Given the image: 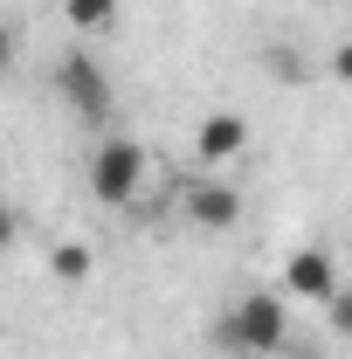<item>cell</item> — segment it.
<instances>
[{
  "instance_id": "14",
  "label": "cell",
  "mask_w": 352,
  "mask_h": 359,
  "mask_svg": "<svg viewBox=\"0 0 352 359\" xmlns=\"http://www.w3.org/2000/svg\"><path fill=\"white\" fill-rule=\"evenodd\" d=\"M318 7H339V0H318Z\"/></svg>"
},
{
  "instance_id": "5",
  "label": "cell",
  "mask_w": 352,
  "mask_h": 359,
  "mask_svg": "<svg viewBox=\"0 0 352 359\" xmlns=\"http://www.w3.org/2000/svg\"><path fill=\"white\" fill-rule=\"evenodd\" d=\"M276 290L297 297V304H325V297L339 290V263H332L325 249H290V263H283V276H276Z\"/></svg>"
},
{
  "instance_id": "13",
  "label": "cell",
  "mask_w": 352,
  "mask_h": 359,
  "mask_svg": "<svg viewBox=\"0 0 352 359\" xmlns=\"http://www.w3.org/2000/svg\"><path fill=\"white\" fill-rule=\"evenodd\" d=\"M276 359H325V353H290V346H283V353H276Z\"/></svg>"
},
{
  "instance_id": "6",
  "label": "cell",
  "mask_w": 352,
  "mask_h": 359,
  "mask_svg": "<svg viewBox=\"0 0 352 359\" xmlns=\"http://www.w3.org/2000/svg\"><path fill=\"white\" fill-rule=\"evenodd\" d=\"M194 152H201V166H228V159H242V152H249V118H242V111H215V118H201Z\"/></svg>"
},
{
  "instance_id": "1",
  "label": "cell",
  "mask_w": 352,
  "mask_h": 359,
  "mask_svg": "<svg viewBox=\"0 0 352 359\" xmlns=\"http://www.w3.org/2000/svg\"><path fill=\"white\" fill-rule=\"evenodd\" d=\"M215 346L235 359H276L290 346V297L283 290H242L215 325Z\"/></svg>"
},
{
  "instance_id": "10",
  "label": "cell",
  "mask_w": 352,
  "mask_h": 359,
  "mask_svg": "<svg viewBox=\"0 0 352 359\" xmlns=\"http://www.w3.org/2000/svg\"><path fill=\"white\" fill-rule=\"evenodd\" d=\"M325 69H332V83H346V90H352V42L332 48V62H325Z\"/></svg>"
},
{
  "instance_id": "12",
  "label": "cell",
  "mask_w": 352,
  "mask_h": 359,
  "mask_svg": "<svg viewBox=\"0 0 352 359\" xmlns=\"http://www.w3.org/2000/svg\"><path fill=\"white\" fill-rule=\"evenodd\" d=\"M7 69H14V28L0 21V76H7Z\"/></svg>"
},
{
  "instance_id": "8",
  "label": "cell",
  "mask_w": 352,
  "mask_h": 359,
  "mask_svg": "<svg viewBox=\"0 0 352 359\" xmlns=\"http://www.w3.org/2000/svg\"><path fill=\"white\" fill-rule=\"evenodd\" d=\"M62 21L76 35H104V28H118V0H62Z\"/></svg>"
},
{
  "instance_id": "9",
  "label": "cell",
  "mask_w": 352,
  "mask_h": 359,
  "mask_svg": "<svg viewBox=\"0 0 352 359\" xmlns=\"http://www.w3.org/2000/svg\"><path fill=\"white\" fill-rule=\"evenodd\" d=\"M318 311H325V325H332L339 339H352V283H339V290H332Z\"/></svg>"
},
{
  "instance_id": "7",
  "label": "cell",
  "mask_w": 352,
  "mask_h": 359,
  "mask_svg": "<svg viewBox=\"0 0 352 359\" xmlns=\"http://www.w3.org/2000/svg\"><path fill=\"white\" fill-rule=\"evenodd\" d=\"M48 276H55L62 290L90 283V276H97V249H90V242H55V249H48Z\"/></svg>"
},
{
  "instance_id": "3",
  "label": "cell",
  "mask_w": 352,
  "mask_h": 359,
  "mask_svg": "<svg viewBox=\"0 0 352 359\" xmlns=\"http://www.w3.org/2000/svg\"><path fill=\"white\" fill-rule=\"evenodd\" d=\"M55 97H62L83 125H104V118H111V104H118V97H111V76L97 69V55H83V48L55 62Z\"/></svg>"
},
{
  "instance_id": "4",
  "label": "cell",
  "mask_w": 352,
  "mask_h": 359,
  "mask_svg": "<svg viewBox=\"0 0 352 359\" xmlns=\"http://www.w3.org/2000/svg\"><path fill=\"white\" fill-rule=\"evenodd\" d=\"M180 215H187V228H201V235H228V228L242 222V187L235 180H187L180 187Z\"/></svg>"
},
{
  "instance_id": "2",
  "label": "cell",
  "mask_w": 352,
  "mask_h": 359,
  "mask_svg": "<svg viewBox=\"0 0 352 359\" xmlns=\"http://www.w3.org/2000/svg\"><path fill=\"white\" fill-rule=\"evenodd\" d=\"M90 194H97V208H132L138 194H145V173H152V159H145V145L125 132L97 138L90 145Z\"/></svg>"
},
{
  "instance_id": "11",
  "label": "cell",
  "mask_w": 352,
  "mask_h": 359,
  "mask_svg": "<svg viewBox=\"0 0 352 359\" xmlns=\"http://www.w3.org/2000/svg\"><path fill=\"white\" fill-rule=\"evenodd\" d=\"M14 235H21V215H14V208L0 201V249H14Z\"/></svg>"
}]
</instances>
